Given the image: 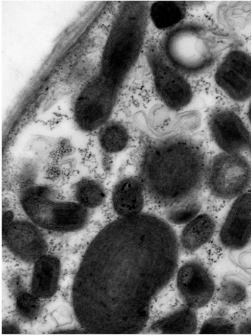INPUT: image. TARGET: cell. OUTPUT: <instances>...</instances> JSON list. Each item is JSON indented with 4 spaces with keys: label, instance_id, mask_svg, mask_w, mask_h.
<instances>
[{
    "label": "cell",
    "instance_id": "26",
    "mask_svg": "<svg viewBox=\"0 0 251 336\" xmlns=\"http://www.w3.org/2000/svg\"><path fill=\"white\" fill-rule=\"evenodd\" d=\"M13 217L12 213L11 212L7 211L4 213L2 216V230L6 227L13 221Z\"/></svg>",
    "mask_w": 251,
    "mask_h": 336
},
{
    "label": "cell",
    "instance_id": "11",
    "mask_svg": "<svg viewBox=\"0 0 251 336\" xmlns=\"http://www.w3.org/2000/svg\"><path fill=\"white\" fill-rule=\"evenodd\" d=\"M2 231L6 247L24 261L36 262L47 251V242L42 233L28 221H12Z\"/></svg>",
    "mask_w": 251,
    "mask_h": 336
},
{
    "label": "cell",
    "instance_id": "28",
    "mask_svg": "<svg viewBox=\"0 0 251 336\" xmlns=\"http://www.w3.org/2000/svg\"><path fill=\"white\" fill-rule=\"evenodd\" d=\"M249 151H250V154H251V149H250V150Z\"/></svg>",
    "mask_w": 251,
    "mask_h": 336
},
{
    "label": "cell",
    "instance_id": "2",
    "mask_svg": "<svg viewBox=\"0 0 251 336\" xmlns=\"http://www.w3.org/2000/svg\"><path fill=\"white\" fill-rule=\"evenodd\" d=\"M207 165L196 141L186 136H172L146 146L139 178L153 200L169 206L194 197L205 180Z\"/></svg>",
    "mask_w": 251,
    "mask_h": 336
},
{
    "label": "cell",
    "instance_id": "21",
    "mask_svg": "<svg viewBox=\"0 0 251 336\" xmlns=\"http://www.w3.org/2000/svg\"><path fill=\"white\" fill-rule=\"evenodd\" d=\"M247 296V288L242 282L232 277L224 279L219 292L222 302L229 305H237L244 301Z\"/></svg>",
    "mask_w": 251,
    "mask_h": 336
},
{
    "label": "cell",
    "instance_id": "5",
    "mask_svg": "<svg viewBox=\"0 0 251 336\" xmlns=\"http://www.w3.org/2000/svg\"><path fill=\"white\" fill-rule=\"evenodd\" d=\"M52 194L45 186L31 187L23 192L21 205L34 223L58 232L74 231L85 225L89 216L86 208L78 203L54 200Z\"/></svg>",
    "mask_w": 251,
    "mask_h": 336
},
{
    "label": "cell",
    "instance_id": "18",
    "mask_svg": "<svg viewBox=\"0 0 251 336\" xmlns=\"http://www.w3.org/2000/svg\"><path fill=\"white\" fill-rule=\"evenodd\" d=\"M99 129L98 142L106 152L118 153L127 146L129 134L127 129L120 122L107 121Z\"/></svg>",
    "mask_w": 251,
    "mask_h": 336
},
{
    "label": "cell",
    "instance_id": "25",
    "mask_svg": "<svg viewBox=\"0 0 251 336\" xmlns=\"http://www.w3.org/2000/svg\"><path fill=\"white\" fill-rule=\"evenodd\" d=\"M20 332L19 328L12 323H6L2 325V333L4 334H16Z\"/></svg>",
    "mask_w": 251,
    "mask_h": 336
},
{
    "label": "cell",
    "instance_id": "23",
    "mask_svg": "<svg viewBox=\"0 0 251 336\" xmlns=\"http://www.w3.org/2000/svg\"><path fill=\"white\" fill-rule=\"evenodd\" d=\"M200 334H235L237 327L228 319L221 316L207 319L202 325Z\"/></svg>",
    "mask_w": 251,
    "mask_h": 336
},
{
    "label": "cell",
    "instance_id": "12",
    "mask_svg": "<svg viewBox=\"0 0 251 336\" xmlns=\"http://www.w3.org/2000/svg\"><path fill=\"white\" fill-rule=\"evenodd\" d=\"M251 238V192H245L232 203L221 227L219 239L229 250L244 247Z\"/></svg>",
    "mask_w": 251,
    "mask_h": 336
},
{
    "label": "cell",
    "instance_id": "22",
    "mask_svg": "<svg viewBox=\"0 0 251 336\" xmlns=\"http://www.w3.org/2000/svg\"><path fill=\"white\" fill-rule=\"evenodd\" d=\"M37 298L33 294L24 291H19L16 294V311L23 319L31 321L38 316L40 304Z\"/></svg>",
    "mask_w": 251,
    "mask_h": 336
},
{
    "label": "cell",
    "instance_id": "15",
    "mask_svg": "<svg viewBox=\"0 0 251 336\" xmlns=\"http://www.w3.org/2000/svg\"><path fill=\"white\" fill-rule=\"evenodd\" d=\"M215 229L216 222L212 216L198 215L183 228L180 238L181 247L188 252L197 250L212 238Z\"/></svg>",
    "mask_w": 251,
    "mask_h": 336
},
{
    "label": "cell",
    "instance_id": "24",
    "mask_svg": "<svg viewBox=\"0 0 251 336\" xmlns=\"http://www.w3.org/2000/svg\"><path fill=\"white\" fill-rule=\"evenodd\" d=\"M237 333L251 334V314L237 327Z\"/></svg>",
    "mask_w": 251,
    "mask_h": 336
},
{
    "label": "cell",
    "instance_id": "1",
    "mask_svg": "<svg viewBox=\"0 0 251 336\" xmlns=\"http://www.w3.org/2000/svg\"><path fill=\"white\" fill-rule=\"evenodd\" d=\"M178 260L175 231L159 217L140 214L110 223L90 244L75 279L78 321L93 333L140 332Z\"/></svg>",
    "mask_w": 251,
    "mask_h": 336
},
{
    "label": "cell",
    "instance_id": "10",
    "mask_svg": "<svg viewBox=\"0 0 251 336\" xmlns=\"http://www.w3.org/2000/svg\"><path fill=\"white\" fill-rule=\"evenodd\" d=\"M176 284L184 302L193 309L207 305L215 291V283L211 275L197 261L187 262L180 268Z\"/></svg>",
    "mask_w": 251,
    "mask_h": 336
},
{
    "label": "cell",
    "instance_id": "9",
    "mask_svg": "<svg viewBox=\"0 0 251 336\" xmlns=\"http://www.w3.org/2000/svg\"><path fill=\"white\" fill-rule=\"evenodd\" d=\"M214 78L230 98L246 101L251 96V56L240 50L229 51L217 69Z\"/></svg>",
    "mask_w": 251,
    "mask_h": 336
},
{
    "label": "cell",
    "instance_id": "6",
    "mask_svg": "<svg viewBox=\"0 0 251 336\" xmlns=\"http://www.w3.org/2000/svg\"><path fill=\"white\" fill-rule=\"evenodd\" d=\"M205 181L214 196L236 198L251 184V165L241 153H220L207 165Z\"/></svg>",
    "mask_w": 251,
    "mask_h": 336
},
{
    "label": "cell",
    "instance_id": "3",
    "mask_svg": "<svg viewBox=\"0 0 251 336\" xmlns=\"http://www.w3.org/2000/svg\"><path fill=\"white\" fill-rule=\"evenodd\" d=\"M150 5L147 1L126 0L120 4L107 46L106 79L122 87L134 67L146 37Z\"/></svg>",
    "mask_w": 251,
    "mask_h": 336
},
{
    "label": "cell",
    "instance_id": "13",
    "mask_svg": "<svg viewBox=\"0 0 251 336\" xmlns=\"http://www.w3.org/2000/svg\"><path fill=\"white\" fill-rule=\"evenodd\" d=\"M144 189L139 177L127 176L120 180L113 189L112 196L116 213L123 217L140 214L144 205Z\"/></svg>",
    "mask_w": 251,
    "mask_h": 336
},
{
    "label": "cell",
    "instance_id": "7",
    "mask_svg": "<svg viewBox=\"0 0 251 336\" xmlns=\"http://www.w3.org/2000/svg\"><path fill=\"white\" fill-rule=\"evenodd\" d=\"M155 88L159 96L171 110L178 111L191 102L193 92L190 84L172 66L153 45L146 51Z\"/></svg>",
    "mask_w": 251,
    "mask_h": 336
},
{
    "label": "cell",
    "instance_id": "16",
    "mask_svg": "<svg viewBox=\"0 0 251 336\" xmlns=\"http://www.w3.org/2000/svg\"><path fill=\"white\" fill-rule=\"evenodd\" d=\"M197 318L193 309L184 307L158 320L149 328L155 334H194L197 329Z\"/></svg>",
    "mask_w": 251,
    "mask_h": 336
},
{
    "label": "cell",
    "instance_id": "17",
    "mask_svg": "<svg viewBox=\"0 0 251 336\" xmlns=\"http://www.w3.org/2000/svg\"><path fill=\"white\" fill-rule=\"evenodd\" d=\"M187 6L184 1H155L150 6L149 17L158 29L170 30L185 18Z\"/></svg>",
    "mask_w": 251,
    "mask_h": 336
},
{
    "label": "cell",
    "instance_id": "14",
    "mask_svg": "<svg viewBox=\"0 0 251 336\" xmlns=\"http://www.w3.org/2000/svg\"><path fill=\"white\" fill-rule=\"evenodd\" d=\"M35 262L31 281L32 293L38 298H49L57 288L59 261L54 256L45 255Z\"/></svg>",
    "mask_w": 251,
    "mask_h": 336
},
{
    "label": "cell",
    "instance_id": "20",
    "mask_svg": "<svg viewBox=\"0 0 251 336\" xmlns=\"http://www.w3.org/2000/svg\"><path fill=\"white\" fill-rule=\"evenodd\" d=\"M201 209L200 202L194 197L168 206L166 216L169 221L176 224L189 222Z\"/></svg>",
    "mask_w": 251,
    "mask_h": 336
},
{
    "label": "cell",
    "instance_id": "27",
    "mask_svg": "<svg viewBox=\"0 0 251 336\" xmlns=\"http://www.w3.org/2000/svg\"><path fill=\"white\" fill-rule=\"evenodd\" d=\"M248 117L249 120L250 121V123H251V101L250 102V103L249 104L248 110Z\"/></svg>",
    "mask_w": 251,
    "mask_h": 336
},
{
    "label": "cell",
    "instance_id": "4",
    "mask_svg": "<svg viewBox=\"0 0 251 336\" xmlns=\"http://www.w3.org/2000/svg\"><path fill=\"white\" fill-rule=\"evenodd\" d=\"M233 39L226 34L192 23L179 24L164 37L166 61L180 73H201L213 65Z\"/></svg>",
    "mask_w": 251,
    "mask_h": 336
},
{
    "label": "cell",
    "instance_id": "8",
    "mask_svg": "<svg viewBox=\"0 0 251 336\" xmlns=\"http://www.w3.org/2000/svg\"><path fill=\"white\" fill-rule=\"evenodd\" d=\"M207 124L215 143L223 151L241 153L251 148V134L234 111L217 108L209 114Z\"/></svg>",
    "mask_w": 251,
    "mask_h": 336
},
{
    "label": "cell",
    "instance_id": "19",
    "mask_svg": "<svg viewBox=\"0 0 251 336\" xmlns=\"http://www.w3.org/2000/svg\"><path fill=\"white\" fill-rule=\"evenodd\" d=\"M75 195L78 203L82 206L94 208L102 204L105 193L99 182L93 179L83 178L75 184Z\"/></svg>",
    "mask_w": 251,
    "mask_h": 336
}]
</instances>
